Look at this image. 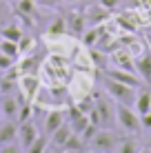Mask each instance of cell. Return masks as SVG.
<instances>
[{
  "mask_svg": "<svg viewBox=\"0 0 151 153\" xmlns=\"http://www.w3.org/2000/svg\"><path fill=\"white\" fill-rule=\"evenodd\" d=\"M105 89H107V96L116 104H129V107H133L136 96H138L136 87H129V84L118 82V80H113V78H107L105 80Z\"/></svg>",
  "mask_w": 151,
  "mask_h": 153,
  "instance_id": "1",
  "label": "cell"
},
{
  "mask_svg": "<svg viewBox=\"0 0 151 153\" xmlns=\"http://www.w3.org/2000/svg\"><path fill=\"white\" fill-rule=\"evenodd\" d=\"M116 124L120 126L124 133H140V113L129 104H116Z\"/></svg>",
  "mask_w": 151,
  "mask_h": 153,
  "instance_id": "2",
  "label": "cell"
},
{
  "mask_svg": "<svg viewBox=\"0 0 151 153\" xmlns=\"http://www.w3.org/2000/svg\"><path fill=\"white\" fill-rule=\"evenodd\" d=\"M96 111H98V118H100V126L107 129L116 122V102H113L109 96H100L96 98Z\"/></svg>",
  "mask_w": 151,
  "mask_h": 153,
  "instance_id": "3",
  "label": "cell"
},
{
  "mask_svg": "<svg viewBox=\"0 0 151 153\" xmlns=\"http://www.w3.org/2000/svg\"><path fill=\"white\" fill-rule=\"evenodd\" d=\"M116 144H118V140H116V135L111 133V131H107V129H98V133L93 135V140L89 142V149L91 151H116Z\"/></svg>",
  "mask_w": 151,
  "mask_h": 153,
  "instance_id": "4",
  "label": "cell"
},
{
  "mask_svg": "<svg viewBox=\"0 0 151 153\" xmlns=\"http://www.w3.org/2000/svg\"><path fill=\"white\" fill-rule=\"evenodd\" d=\"M107 78H113V80H118V82H124V84H129V87H136V89H142V87H147V84H144V80L138 76V73H133V71H124V69H118V67L109 69Z\"/></svg>",
  "mask_w": 151,
  "mask_h": 153,
  "instance_id": "5",
  "label": "cell"
},
{
  "mask_svg": "<svg viewBox=\"0 0 151 153\" xmlns=\"http://www.w3.org/2000/svg\"><path fill=\"white\" fill-rule=\"evenodd\" d=\"M133 65H136V73L144 80V84L151 87V53H149V49L133 56Z\"/></svg>",
  "mask_w": 151,
  "mask_h": 153,
  "instance_id": "6",
  "label": "cell"
},
{
  "mask_svg": "<svg viewBox=\"0 0 151 153\" xmlns=\"http://www.w3.org/2000/svg\"><path fill=\"white\" fill-rule=\"evenodd\" d=\"M18 91L25 93L27 100H31L36 93H40V78L33 73H22V78L18 80Z\"/></svg>",
  "mask_w": 151,
  "mask_h": 153,
  "instance_id": "7",
  "label": "cell"
},
{
  "mask_svg": "<svg viewBox=\"0 0 151 153\" xmlns=\"http://www.w3.org/2000/svg\"><path fill=\"white\" fill-rule=\"evenodd\" d=\"M18 109H20V102L16 98V93H0V113L7 120L18 118Z\"/></svg>",
  "mask_w": 151,
  "mask_h": 153,
  "instance_id": "8",
  "label": "cell"
},
{
  "mask_svg": "<svg viewBox=\"0 0 151 153\" xmlns=\"http://www.w3.org/2000/svg\"><path fill=\"white\" fill-rule=\"evenodd\" d=\"M38 138V129H36L33 120H25L18 122V142L22 144V151H27V146Z\"/></svg>",
  "mask_w": 151,
  "mask_h": 153,
  "instance_id": "9",
  "label": "cell"
},
{
  "mask_svg": "<svg viewBox=\"0 0 151 153\" xmlns=\"http://www.w3.org/2000/svg\"><path fill=\"white\" fill-rule=\"evenodd\" d=\"M60 124H65V113H62V109L56 107V109H51V111L47 113V118H45V135L49 138Z\"/></svg>",
  "mask_w": 151,
  "mask_h": 153,
  "instance_id": "10",
  "label": "cell"
},
{
  "mask_svg": "<svg viewBox=\"0 0 151 153\" xmlns=\"http://www.w3.org/2000/svg\"><path fill=\"white\" fill-rule=\"evenodd\" d=\"M71 133H74V129H71V124H69V122L60 124L58 129H56L54 133L49 135V146H56V149H60V146L67 142V138H69Z\"/></svg>",
  "mask_w": 151,
  "mask_h": 153,
  "instance_id": "11",
  "label": "cell"
},
{
  "mask_svg": "<svg viewBox=\"0 0 151 153\" xmlns=\"http://www.w3.org/2000/svg\"><path fill=\"white\" fill-rule=\"evenodd\" d=\"M113 58V67H118V69H124V71H133L136 73V65H133V56L129 49L124 51H116V53L111 56Z\"/></svg>",
  "mask_w": 151,
  "mask_h": 153,
  "instance_id": "12",
  "label": "cell"
},
{
  "mask_svg": "<svg viewBox=\"0 0 151 153\" xmlns=\"http://www.w3.org/2000/svg\"><path fill=\"white\" fill-rule=\"evenodd\" d=\"M16 140H18V124H16V120L2 122L0 124V146L9 144V142H16Z\"/></svg>",
  "mask_w": 151,
  "mask_h": 153,
  "instance_id": "13",
  "label": "cell"
},
{
  "mask_svg": "<svg viewBox=\"0 0 151 153\" xmlns=\"http://www.w3.org/2000/svg\"><path fill=\"white\" fill-rule=\"evenodd\" d=\"M133 109H136L140 115L151 111V91H149L147 87L138 89V96H136V102H133Z\"/></svg>",
  "mask_w": 151,
  "mask_h": 153,
  "instance_id": "14",
  "label": "cell"
},
{
  "mask_svg": "<svg viewBox=\"0 0 151 153\" xmlns=\"http://www.w3.org/2000/svg\"><path fill=\"white\" fill-rule=\"evenodd\" d=\"M89 146L82 142V138L78 133H71L69 138H67V142L60 146V151H65V153H74V151H87Z\"/></svg>",
  "mask_w": 151,
  "mask_h": 153,
  "instance_id": "15",
  "label": "cell"
},
{
  "mask_svg": "<svg viewBox=\"0 0 151 153\" xmlns=\"http://www.w3.org/2000/svg\"><path fill=\"white\" fill-rule=\"evenodd\" d=\"M65 20H67V29H71L76 36H82V33H85V29H87L85 22H87V20L82 18L80 13H69V16H65Z\"/></svg>",
  "mask_w": 151,
  "mask_h": 153,
  "instance_id": "16",
  "label": "cell"
},
{
  "mask_svg": "<svg viewBox=\"0 0 151 153\" xmlns=\"http://www.w3.org/2000/svg\"><path fill=\"white\" fill-rule=\"evenodd\" d=\"M22 36L25 33H22V29H20L18 22H9V25H4V27L0 29V38H7V40H13V42H18Z\"/></svg>",
  "mask_w": 151,
  "mask_h": 153,
  "instance_id": "17",
  "label": "cell"
},
{
  "mask_svg": "<svg viewBox=\"0 0 151 153\" xmlns=\"http://www.w3.org/2000/svg\"><path fill=\"white\" fill-rule=\"evenodd\" d=\"M11 7H13L16 16H31V18H33V13H36V2L33 0H18Z\"/></svg>",
  "mask_w": 151,
  "mask_h": 153,
  "instance_id": "18",
  "label": "cell"
},
{
  "mask_svg": "<svg viewBox=\"0 0 151 153\" xmlns=\"http://www.w3.org/2000/svg\"><path fill=\"white\" fill-rule=\"evenodd\" d=\"M0 53L13 58V60H18L20 58V51H18V42L13 40H7V38H0Z\"/></svg>",
  "mask_w": 151,
  "mask_h": 153,
  "instance_id": "19",
  "label": "cell"
},
{
  "mask_svg": "<svg viewBox=\"0 0 151 153\" xmlns=\"http://www.w3.org/2000/svg\"><path fill=\"white\" fill-rule=\"evenodd\" d=\"M80 38H82V42H85L87 47H96V45H100L102 36H100V29L93 25V29H85V33H82Z\"/></svg>",
  "mask_w": 151,
  "mask_h": 153,
  "instance_id": "20",
  "label": "cell"
},
{
  "mask_svg": "<svg viewBox=\"0 0 151 153\" xmlns=\"http://www.w3.org/2000/svg\"><path fill=\"white\" fill-rule=\"evenodd\" d=\"M65 31H67V20H65V16L54 18V20H51V25L47 27V33H49V36H62Z\"/></svg>",
  "mask_w": 151,
  "mask_h": 153,
  "instance_id": "21",
  "label": "cell"
},
{
  "mask_svg": "<svg viewBox=\"0 0 151 153\" xmlns=\"http://www.w3.org/2000/svg\"><path fill=\"white\" fill-rule=\"evenodd\" d=\"M47 146H49V138H47V135L40 138V135H38V138H36V140L27 146V151H29V153H45Z\"/></svg>",
  "mask_w": 151,
  "mask_h": 153,
  "instance_id": "22",
  "label": "cell"
},
{
  "mask_svg": "<svg viewBox=\"0 0 151 153\" xmlns=\"http://www.w3.org/2000/svg\"><path fill=\"white\" fill-rule=\"evenodd\" d=\"M33 47H36V40L29 38V36H22V38L18 40V51H20V56L31 53V49H33Z\"/></svg>",
  "mask_w": 151,
  "mask_h": 153,
  "instance_id": "23",
  "label": "cell"
},
{
  "mask_svg": "<svg viewBox=\"0 0 151 153\" xmlns=\"http://www.w3.org/2000/svg\"><path fill=\"white\" fill-rule=\"evenodd\" d=\"M116 151L118 153H136L140 149H138V142L136 140H122V142H118V144H116Z\"/></svg>",
  "mask_w": 151,
  "mask_h": 153,
  "instance_id": "24",
  "label": "cell"
},
{
  "mask_svg": "<svg viewBox=\"0 0 151 153\" xmlns=\"http://www.w3.org/2000/svg\"><path fill=\"white\" fill-rule=\"evenodd\" d=\"M31 115H33V107H31V102L27 100V102H22L20 104V109H18V122H25V120H31Z\"/></svg>",
  "mask_w": 151,
  "mask_h": 153,
  "instance_id": "25",
  "label": "cell"
},
{
  "mask_svg": "<svg viewBox=\"0 0 151 153\" xmlns=\"http://www.w3.org/2000/svg\"><path fill=\"white\" fill-rule=\"evenodd\" d=\"M36 65H38V60H36L33 56L27 53V58H22V62H20V71H22V73H31Z\"/></svg>",
  "mask_w": 151,
  "mask_h": 153,
  "instance_id": "26",
  "label": "cell"
},
{
  "mask_svg": "<svg viewBox=\"0 0 151 153\" xmlns=\"http://www.w3.org/2000/svg\"><path fill=\"white\" fill-rule=\"evenodd\" d=\"M0 151H2V153H20V151H22V144L16 140V142H9V144H2Z\"/></svg>",
  "mask_w": 151,
  "mask_h": 153,
  "instance_id": "27",
  "label": "cell"
},
{
  "mask_svg": "<svg viewBox=\"0 0 151 153\" xmlns=\"http://www.w3.org/2000/svg\"><path fill=\"white\" fill-rule=\"evenodd\" d=\"M16 65V60H13V58H9V56H4V53H0V71H9V69H11V67Z\"/></svg>",
  "mask_w": 151,
  "mask_h": 153,
  "instance_id": "28",
  "label": "cell"
},
{
  "mask_svg": "<svg viewBox=\"0 0 151 153\" xmlns=\"http://www.w3.org/2000/svg\"><path fill=\"white\" fill-rule=\"evenodd\" d=\"M120 2L122 0H98V4H102L107 11H116V9L120 7Z\"/></svg>",
  "mask_w": 151,
  "mask_h": 153,
  "instance_id": "29",
  "label": "cell"
},
{
  "mask_svg": "<svg viewBox=\"0 0 151 153\" xmlns=\"http://www.w3.org/2000/svg\"><path fill=\"white\" fill-rule=\"evenodd\" d=\"M140 124H142V129L151 131V111H147V113L140 115Z\"/></svg>",
  "mask_w": 151,
  "mask_h": 153,
  "instance_id": "30",
  "label": "cell"
},
{
  "mask_svg": "<svg viewBox=\"0 0 151 153\" xmlns=\"http://www.w3.org/2000/svg\"><path fill=\"white\" fill-rule=\"evenodd\" d=\"M45 2H49V4H58V2H65V0H45Z\"/></svg>",
  "mask_w": 151,
  "mask_h": 153,
  "instance_id": "31",
  "label": "cell"
},
{
  "mask_svg": "<svg viewBox=\"0 0 151 153\" xmlns=\"http://www.w3.org/2000/svg\"><path fill=\"white\" fill-rule=\"evenodd\" d=\"M147 49H149V53H151V36L147 38Z\"/></svg>",
  "mask_w": 151,
  "mask_h": 153,
  "instance_id": "32",
  "label": "cell"
},
{
  "mask_svg": "<svg viewBox=\"0 0 151 153\" xmlns=\"http://www.w3.org/2000/svg\"><path fill=\"white\" fill-rule=\"evenodd\" d=\"M147 151H151V135L147 138Z\"/></svg>",
  "mask_w": 151,
  "mask_h": 153,
  "instance_id": "33",
  "label": "cell"
},
{
  "mask_svg": "<svg viewBox=\"0 0 151 153\" xmlns=\"http://www.w3.org/2000/svg\"><path fill=\"white\" fill-rule=\"evenodd\" d=\"M65 2H80V0H65Z\"/></svg>",
  "mask_w": 151,
  "mask_h": 153,
  "instance_id": "34",
  "label": "cell"
},
{
  "mask_svg": "<svg viewBox=\"0 0 151 153\" xmlns=\"http://www.w3.org/2000/svg\"><path fill=\"white\" fill-rule=\"evenodd\" d=\"M7 2H9V4H13V2H18V0H7Z\"/></svg>",
  "mask_w": 151,
  "mask_h": 153,
  "instance_id": "35",
  "label": "cell"
},
{
  "mask_svg": "<svg viewBox=\"0 0 151 153\" xmlns=\"http://www.w3.org/2000/svg\"><path fill=\"white\" fill-rule=\"evenodd\" d=\"M0 76H2V71H0Z\"/></svg>",
  "mask_w": 151,
  "mask_h": 153,
  "instance_id": "36",
  "label": "cell"
}]
</instances>
